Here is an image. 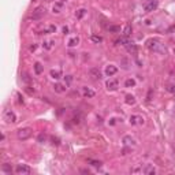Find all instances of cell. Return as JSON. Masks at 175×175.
Returning <instances> with one entry per match:
<instances>
[{
	"label": "cell",
	"instance_id": "6da1fadb",
	"mask_svg": "<svg viewBox=\"0 0 175 175\" xmlns=\"http://www.w3.org/2000/svg\"><path fill=\"white\" fill-rule=\"evenodd\" d=\"M157 6H159L157 0H148L144 4V10L146 13H152V11H155V10L157 8Z\"/></svg>",
	"mask_w": 175,
	"mask_h": 175
},
{
	"label": "cell",
	"instance_id": "7a4b0ae2",
	"mask_svg": "<svg viewBox=\"0 0 175 175\" xmlns=\"http://www.w3.org/2000/svg\"><path fill=\"white\" fill-rule=\"evenodd\" d=\"M19 139H27L31 135V129L29 127H25V129H19L18 133H17Z\"/></svg>",
	"mask_w": 175,
	"mask_h": 175
},
{
	"label": "cell",
	"instance_id": "3957f363",
	"mask_svg": "<svg viewBox=\"0 0 175 175\" xmlns=\"http://www.w3.org/2000/svg\"><path fill=\"white\" fill-rule=\"evenodd\" d=\"M4 121L7 123H14V122H17V116H15V114L11 111V109H6L4 111Z\"/></svg>",
	"mask_w": 175,
	"mask_h": 175
},
{
	"label": "cell",
	"instance_id": "277c9868",
	"mask_svg": "<svg viewBox=\"0 0 175 175\" xmlns=\"http://www.w3.org/2000/svg\"><path fill=\"white\" fill-rule=\"evenodd\" d=\"M15 171H17V174H30L31 172L30 167L25 166V164H18L17 168H15Z\"/></svg>",
	"mask_w": 175,
	"mask_h": 175
},
{
	"label": "cell",
	"instance_id": "5b68a950",
	"mask_svg": "<svg viewBox=\"0 0 175 175\" xmlns=\"http://www.w3.org/2000/svg\"><path fill=\"white\" fill-rule=\"evenodd\" d=\"M44 15H45V8H44V7H38V8L33 13L31 19H40L41 17H44Z\"/></svg>",
	"mask_w": 175,
	"mask_h": 175
},
{
	"label": "cell",
	"instance_id": "8992f818",
	"mask_svg": "<svg viewBox=\"0 0 175 175\" xmlns=\"http://www.w3.org/2000/svg\"><path fill=\"white\" fill-rule=\"evenodd\" d=\"M118 88H119L118 79H109V81H107V89L108 90H116Z\"/></svg>",
	"mask_w": 175,
	"mask_h": 175
},
{
	"label": "cell",
	"instance_id": "52a82bcc",
	"mask_svg": "<svg viewBox=\"0 0 175 175\" xmlns=\"http://www.w3.org/2000/svg\"><path fill=\"white\" fill-rule=\"evenodd\" d=\"M146 45H148V48H149V50L156 51L157 48H159V45H160V43H159V40H156V38H153V40H148V41H146Z\"/></svg>",
	"mask_w": 175,
	"mask_h": 175
},
{
	"label": "cell",
	"instance_id": "ba28073f",
	"mask_svg": "<svg viewBox=\"0 0 175 175\" xmlns=\"http://www.w3.org/2000/svg\"><path fill=\"white\" fill-rule=\"evenodd\" d=\"M89 74H90V77H92V79H94V81H97V79L101 78V73H100L99 68H90Z\"/></svg>",
	"mask_w": 175,
	"mask_h": 175
},
{
	"label": "cell",
	"instance_id": "9c48e42d",
	"mask_svg": "<svg viewBox=\"0 0 175 175\" xmlns=\"http://www.w3.org/2000/svg\"><path fill=\"white\" fill-rule=\"evenodd\" d=\"M116 73H118V68L115 67V66H112V64H109V66H107V68H105V74H107L108 77L115 75Z\"/></svg>",
	"mask_w": 175,
	"mask_h": 175
},
{
	"label": "cell",
	"instance_id": "30bf717a",
	"mask_svg": "<svg viewBox=\"0 0 175 175\" xmlns=\"http://www.w3.org/2000/svg\"><path fill=\"white\" fill-rule=\"evenodd\" d=\"M125 47L127 48L129 52H131V54H135V52H137V45H135L134 43H131V41H127V44H126Z\"/></svg>",
	"mask_w": 175,
	"mask_h": 175
},
{
	"label": "cell",
	"instance_id": "8fae6325",
	"mask_svg": "<svg viewBox=\"0 0 175 175\" xmlns=\"http://www.w3.org/2000/svg\"><path fill=\"white\" fill-rule=\"evenodd\" d=\"M142 172H144V174H156V170H155L153 166L148 164V166H145L144 168H142Z\"/></svg>",
	"mask_w": 175,
	"mask_h": 175
},
{
	"label": "cell",
	"instance_id": "7c38bea8",
	"mask_svg": "<svg viewBox=\"0 0 175 175\" xmlns=\"http://www.w3.org/2000/svg\"><path fill=\"white\" fill-rule=\"evenodd\" d=\"M123 142H125V145H135L134 138H131L130 135H125L123 137Z\"/></svg>",
	"mask_w": 175,
	"mask_h": 175
},
{
	"label": "cell",
	"instance_id": "4fadbf2b",
	"mask_svg": "<svg viewBox=\"0 0 175 175\" xmlns=\"http://www.w3.org/2000/svg\"><path fill=\"white\" fill-rule=\"evenodd\" d=\"M82 92H84V96L85 97H93L94 96V92L89 88H82Z\"/></svg>",
	"mask_w": 175,
	"mask_h": 175
},
{
	"label": "cell",
	"instance_id": "5bb4252c",
	"mask_svg": "<svg viewBox=\"0 0 175 175\" xmlns=\"http://www.w3.org/2000/svg\"><path fill=\"white\" fill-rule=\"evenodd\" d=\"M78 43H79V38L78 37H73V38H70L67 43L68 47H75V45H78Z\"/></svg>",
	"mask_w": 175,
	"mask_h": 175
},
{
	"label": "cell",
	"instance_id": "9a60e30c",
	"mask_svg": "<svg viewBox=\"0 0 175 175\" xmlns=\"http://www.w3.org/2000/svg\"><path fill=\"white\" fill-rule=\"evenodd\" d=\"M51 77H52L54 79H59V78L62 77V71H60V70H52V71H51Z\"/></svg>",
	"mask_w": 175,
	"mask_h": 175
},
{
	"label": "cell",
	"instance_id": "2e32d148",
	"mask_svg": "<svg viewBox=\"0 0 175 175\" xmlns=\"http://www.w3.org/2000/svg\"><path fill=\"white\" fill-rule=\"evenodd\" d=\"M1 171H3V172H7V174H11L13 168H11V166H10L8 163H4V164L1 166Z\"/></svg>",
	"mask_w": 175,
	"mask_h": 175
},
{
	"label": "cell",
	"instance_id": "e0dca14e",
	"mask_svg": "<svg viewBox=\"0 0 175 175\" xmlns=\"http://www.w3.org/2000/svg\"><path fill=\"white\" fill-rule=\"evenodd\" d=\"M126 103L129 104V105H133V104H135L134 96H131V94H127V96H126Z\"/></svg>",
	"mask_w": 175,
	"mask_h": 175
},
{
	"label": "cell",
	"instance_id": "ac0fdd59",
	"mask_svg": "<svg viewBox=\"0 0 175 175\" xmlns=\"http://www.w3.org/2000/svg\"><path fill=\"white\" fill-rule=\"evenodd\" d=\"M54 89L56 90L58 93H63V92L66 90V88H64V86H63V85H60V84H56V85L54 86Z\"/></svg>",
	"mask_w": 175,
	"mask_h": 175
},
{
	"label": "cell",
	"instance_id": "d6986e66",
	"mask_svg": "<svg viewBox=\"0 0 175 175\" xmlns=\"http://www.w3.org/2000/svg\"><path fill=\"white\" fill-rule=\"evenodd\" d=\"M130 34H131V26H130V25H127V26L125 27V30H123V36L129 37Z\"/></svg>",
	"mask_w": 175,
	"mask_h": 175
},
{
	"label": "cell",
	"instance_id": "ffe728a7",
	"mask_svg": "<svg viewBox=\"0 0 175 175\" xmlns=\"http://www.w3.org/2000/svg\"><path fill=\"white\" fill-rule=\"evenodd\" d=\"M34 70H36L37 74H41V73H43V66H41L40 63H36V64H34Z\"/></svg>",
	"mask_w": 175,
	"mask_h": 175
},
{
	"label": "cell",
	"instance_id": "44dd1931",
	"mask_svg": "<svg viewBox=\"0 0 175 175\" xmlns=\"http://www.w3.org/2000/svg\"><path fill=\"white\" fill-rule=\"evenodd\" d=\"M60 8H62V3H56V4L54 6V8H52V10H54V13L58 14V13H60Z\"/></svg>",
	"mask_w": 175,
	"mask_h": 175
},
{
	"label": "cell",
	"instance_id": "7402d4cb",
	"mask_svg": "<svg viewBox=\"0 0 175 175\" xmlns=\"http://www.w3.org/2000/svg\"><path fill=\"white\" fill-rule=\"evenodd\" d=\"M125 85L127 86V88H131V86L135 85V81H134V79H131V78H130V79H126V84H125Z\"/></svg>",
	"mask_w": 175,
	"mask_h": 175
},
{
	"label": "cell",
	"instance_id": "603a6c76",
	"mask_svg": "<svg viewBox=\"0 0 175 175\" xmlns=\"http://www.w3.org/2000/svg\"><path fill=\"white\" fill-rule=\"evenodd\" d=\"M108 30L112 31V33H118V31H121V27L119 26H108Z\"/></svg>",
	"mask_w": 175,
	"mask_h": 175
},
{
	"label": "cell",
	"instance_id": "cb8c5ba5",
	"mask_svg": "<svg viewBox=\"0 0 175 175\" xmlns=\"http://www.w3.org/2000/svg\"><path fill=\"white\" fill-rule=\"evenodd\" d=\"M85 13H86V11H85V10H84V8L78 10V11H77V14H75V15H77V18H82V17L85 15Z\"/></svg>",
	"mask_w": 175,
	"mask_h": 175
},
{
	"label": "cell",
	"instance_id": "d4e9b609",
	"mask_svg": "<svg viewBox=\"0 0 175 175\" xmlns=\"http://www.w3.org/2000/svg\"><path fill=\"white\" fill-rule=\"evenodd\" d=\"M92 41H94V43H101L103 38H101L100 36H92Z\"/></svg>",
	"mask_w": 175,
	"mask_h": 175
},
{
	"label": "cell",
	"instance_id": "484cf974",
	"mask_svg": "<svg viewBox=\"0 0 175 175\" xmlns=\"http://www.w3.org/2000/svg\"><path fill=\"white\" fill-rule=\"evenodd\" d=\"M22 79L25 82H30V78H29V75H27L26 73H23V74H22Z\"/></svg>",
	"mask_w": 175,
	"mask_h": 175
},
{
	"label": "cell",
	"instance_id": "4316f807",
	"mask_svg": "<svg viewBox=\"0 0 175 175\" xmlns=\"http://www.w3.org/2000/svg\"><path fill=\"white\" fill-rule=\"evenodd\" d=\"M89 163H92V166H94V167L101 166V162H93V160H89Z\"/></svg>",
	"mask_w": 175,
	"mask_h": 175
},
{
	"label": "cell",
	"instance_id": "83f0119b",
	"mask_svg": "<svg viewBox=\"0 0 175 175\" xmlns=\"http://www.w3.org/2000/svg\"><path fill=\"white\" fill-rule=\"evenodd\" d=\"M138 119V116H135V115H133V116H130V123L131 125H134L135 123V121Z\"/></svg>",
	"mask_w": 175,
	"mask_h": 175
},
{
	"label": "cell",
	"instance_id": "f1b7e54d",
	"mask_svg": "<svg viewBox=\"0 0 175 175\" xmlns=\"http://www.w3.org/2000/svg\"><path fill=\"white\" fill-rule=\"evenodd\" d=\"M43 139H45V135H43V134H41L40 137H38V141H43Z\"/></svg>",
	"mask_w": 175,
	"mask_h": 175
},
{
	"label": "cell",
	"instance_id": "f546056e",
	"mask_svg": "<svg viewBox=\"0 0 175 175\" xmlns=\"http://www.w3.org/2000/svg\"><path fill=\"white\" fill-rule=\"evenodd\" d=\"M63 31H64V34H67V31H68V29H67V27H63Z\"/></svg>",
	"mask_w": 175,
	"mask_h": 175
},
{
	"label": "cell",
	"instance_id": "4dcf8cb0",
	"mask_svg": "<svg viewBox=\"0 0 175 175\" xmlns=\"http://www.w3.org/2000/svg\"><path fill=\"white\" fill-rule=\"evenodd\" d=\"M174 92H175V89H174Z\"/></svg>",
	"mask_w": 175,
	"mask_h": 175
}]
</instances>
